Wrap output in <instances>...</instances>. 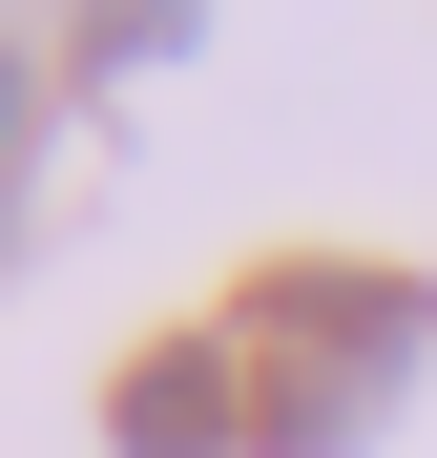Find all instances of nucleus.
<instances>
[{
	"label": "nucleus",
	"mask_w": 437,
	"mask_h": 458,
	"mask_svg": "<svg viewBox=\"0 0 437 458\" xmlns=\"http://www.w3.org/2000/svg\"><path fill=\"white\" fill-rule=\"evenodd\" d=\"M416 354H437V271H271L250 292V417L271 458H354L396 396H416Z\"/></svg>",
	"instance_id": "obj_1"
},
{
	"label": "nucleus",
	"mask_w": 437,
	"mask_h": 458,
	"mask_svg": "<svg viewBox=\"0 0 437 458\" xmlns=\"http://www.w3.org/2000/svg\"><path fill=\"white\" fill-rule=\"evenodd\" d=\"M21 146H42V63L0 42V188H21Z\"/></svg>",
	"instance_id": "obj_4"
},
{
	"label": "nucleus",
	"mask_w": 437,
	"mask_h": 458,
	"mask_svg": "<svg viewBox=\"0 0 437 458\" xmlns=\"http://www.w3.org/2000/svg\"><path fill=\"white\" fill-rule=\"evenodd\" d=\"M188 21H208V0H105V21H84V42H105V63H167Z\"/></svg>",
	"instance_id": "obj_3"
},
{
	"label": "nucleus",
	"mask_w": 437,
	"mask_h": 458,
	"mask_svg": "<svg viewBox=\"0 0 437 458\" xmlns=\"http://www.w3.org/2000/svg\"><path fill=\"white\" fill-rule=\"evenodd\" d=\"M105 458H271L250 417V334H146L105 375Z\"/></svg>",
	"instance_id": "obj_2"
}]
</instances>
